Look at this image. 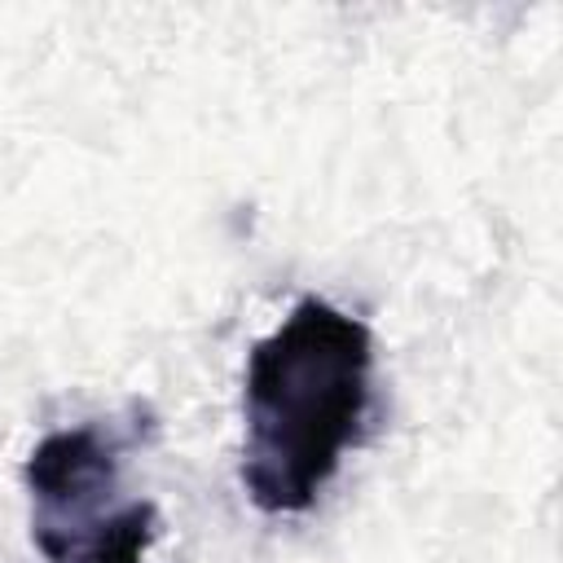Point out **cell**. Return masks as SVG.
<instances>
[{"instance_id":"cell-1","label":"cell","mask_w":563,"mask_h":563,"mask_svg":"<svg viewBox=\"0 0 563 563\" xmlns=\"http://www.w3.org/2000/svg\"><path fill=\"white\" fill-rule=\"evenodd\" d=\"M374 334L361 317L303 295L242 374V488L260 515H303L361 444Z\"/></svg>"},{"instance_id":"cell-2","label":"cell","mask_w":563,"mask_h":563,"mask_svg":"<svg viewBox=\"0 0 563 563\" xmlns=\"http://www.w3.org/2000/svg\"><path fill=\"white\" fill-rule=\"evenodd\" d=\"M141 427L106 418L57 427L22 462L31 545L44 563H141L158 537V506L123 488Z\"/></svg>"}]
</instances>
